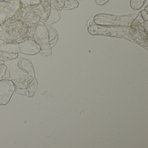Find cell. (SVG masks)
Masks as SVG:
<instances>
[{
    "label": "cell",
    "instance_id": "8992f818",
    "mask_svg": "<svg viewBox=\"0 0 148 148\" xmlns=\"http://www.w3.org/2000/svg\"><path fill=\"white\" fill-rule=\"evenodd\" d=\"M60 18V11L53 5L51 4L50 14L45 21L47 25H51L57 23Z\"/></svg>",
    "mask_w": 148,
    "mask_h": 148
},
{
    "label": "cell",
    "instance_id": "52a82bcc",
    "mask_svg": "<svg viewBox=\"0 0 148 148\" xmlns=\"http://www.w3.org/2000/svg\"><path fill=\"white\" fill-rule=\"evenodd\" d=\"M78 6L79 2L76 0H64L62 10H72L77 8Z\"/></svg>",
    "mask_w": 148,
    "mask_h": 148
},
{
    "label": "cell",
    "instance_id": "7a4b0ae2",
    "mask_svg": "<svg viewBox=\"0 0 148 148\" xmlns=\"http://www.w3.org/2000/svg\"><path fill=\"white\" fill-rule=\"evenodd\" d=\"M88 31L92 35L122 38L130 32V27L102 25L93 24L88 26Z\"/></svg>",
    "mask_w": 148,
    "mask_h": 148
},
{
    "label": "cell",
    "instance_id": "ba28073f",
    "mask_svg": "<svg viewBox=\"0 0 148 148\" xmlns=\"http://www.w3.org/2000/svg\"><path fill=\"white\" fill-rule=\"evenodd\" d=\"M146 0H130V5L133 10H138L141 9Z\"/></svg>",
    "mask_w": 148,
    "mask_h": 148
},
{
    "label": "cell",
    "instance_id": "3957f363",
    "mask_svg": "<svg viewBox=\"0 0 148 148\" xmlns=\"http://www.w3.org/2000/svg\"><path fill=\"white\" fill-rule=\"evenodd\" d=\"M123 37L144 48L148 47V31L135 19L130 24V32Z\"/></svg>",
    "mask_w": 148,
    "mask_h": 148
},
{
    "label": "cell",
    "instance_id": "277c9868",
    "mask_svg": "<svg viewBox=\"0 0 148 148\" xmlns=\"http://www.w3.org/2000/svg\"><path fill=\"white\" fill-rule=\"evenodd\" d=\"M15 88V85L12 80H0V105H5L9 102Z\"/></svg>",
    "mask_w": 148,
    "mask_h": 148
},
{
    "label": "cell",
    "instance_id": "7c38bea8",
    "mask_svg": "<svg viewBox=\"0 0 148 148\" xmlns=\"http://www.w3.org/2000/svg\"><path fill=\"white\" fill-rule=\"evenodd\" d=\"M76 1H79V0H76Z\"/></svg>",
    "mask_w": 148,
    "mask_h": 148
},
{
    "label": "cell",
    "instance_id": "5b68a950",
    "mask_svg": "<svg viewBox=\"0 0 148 148\" xmlns=\"http://www.w3.org/2000/svg\"><path fill=\"white\" fill-rule=\"evenodd\" d=\"M20 52L27 55H35L40 51V47L38 44L31 40L20 43Z\"/></svg>",
    "mask_w": 148,
    "mask_h": 148
},
{
    "label": "cell",
    "instance_id": "9c48e42d",
    "mask_svg": "<svg viewBox=\"0 0 148 148\" xmlns=\"http://www.w3.org/2000/svg\"><path fill=\"white\" fill-rule=\"evenodd\" d=\"M148 12L145 10H143V11L139 12L141 18H142L143 19V20L145 22H146V21H148Z\"/></svg>",
    "mask_w": 148,
    "mask_h": 148
},
{
    "label": "cell",
    "instance_id": "8fae6325",
    "mask_svg": "<svg viewBox=\"0 0 148 148\" xmlns=\"http://www.w3.org/2000/svg\"><path fill=\"white\" fill-rule=\"evenodd\" d=\"M148 6H146L145 7V8L144 10H145V11H147V12H148Z\"/></svg>",
    "mask_w": 148,
    "mask_h": 148
},
{
    "label": "cell",
    "instance_id": "30bf717a",
    "mask_svg": "<svg viewBox=\"0 0 148 148\" xmlns=\"http://www.w3.org/2000/svg\"><path fill=\"white\" fill-rule=\"evenodd\" d=\"M110 0H95V2L99 5H103L106 4Z\"/></svg>",
    "mask_w": 148,
    "mask_h": 148
},
{
    "label": "cell",
    "instance_id": "6da1fadb",
    "mask_svg": "<svg viewBox=\"0 0 148 148\" xmlns=\"http://www.w3.org/2000/svg\"><path fill=\"white\" fill-rule=\"evenodd\" d=\"M138 14V13L120 16L100 14L94 16L93 21L94 24L98 25L130 27V24L136 18Z\"/></svg>",
    "mask_w": 148,
    "mask_h": 148
}]
</instances>
